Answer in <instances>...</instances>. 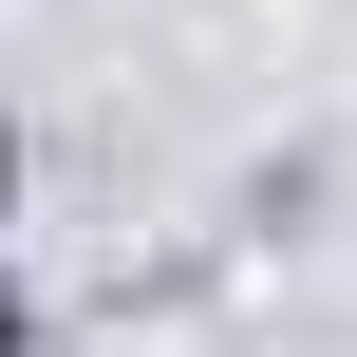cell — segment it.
Segmentation results:
<instances>
[{
	"label": "cell",
	"mask_w": 357,
	"mask_h": 357,
	"mask_svg": "<svg viewBox=\"0 0 357 357\" xmlns=\"http://www.w3.org/2000/svg\"><path fill=\"white\" fill-rule=\"evenodd\" d=\"M0 226H19V113H0Z\"/></svg>",
	"instance_id": "7a4b0ae2"
},
{
	"label": "cell",
	"mask_w": 357,
	"mask_h": 357,
	"mask_svg": "<svg viewBox=\"0 0 357 357\" xmlns=\"http://www.w3.org/2000/svg\"><path fill=\"white\" fill-rule=\"evenodd\" d=\"M0 357H38V301H19V264H0Z\"/></svg>",
	"instance_id": "6da1fadb"
}]
</instances>
